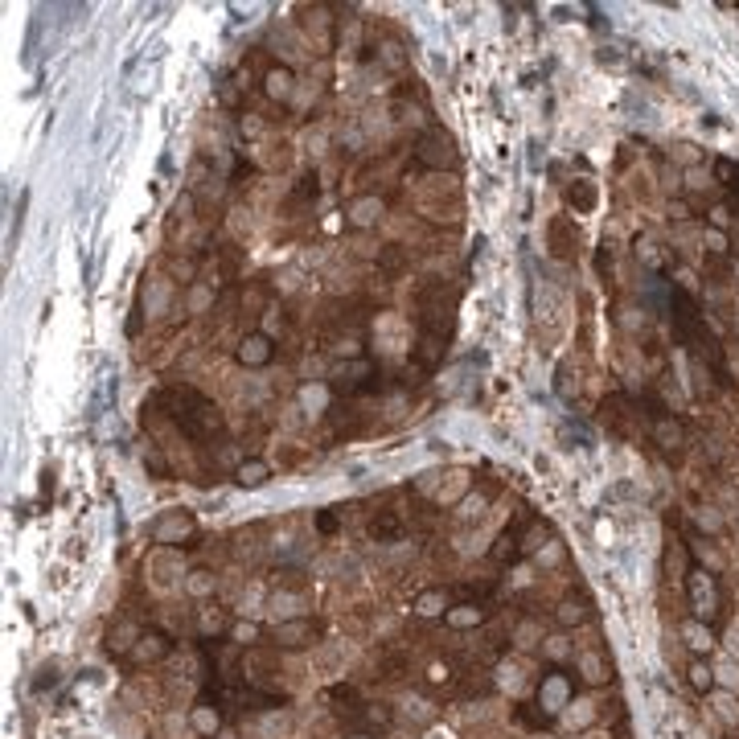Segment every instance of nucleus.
<instances>
[{
  "label": "nucleus",
  "mask_w": 739,
  "mask_h": 739,
  "mask_svg": "<svg viewBox=\"0 0 739 739\" xmlns=\"http://www.w3.org/2000/svg\"><path fill=\"white\" fill-rule=\"evenodd\" d=\"M173 534H189V518H185V513H173V518H164V522L156 526V542H169Z\"/></svg>",
  "instance_id": "ddd939ff"
},
{
  "label": "nucleus",
  "mask_w": 739,
  "mask_h": 739,
  "mask_svg": "<svg viewBox=\"0 0 739 739\" xmlns=\"http://www.w3.org/2000/svg\"><path fill=\"white\" fill-rule=\"evenodd\" d=\"M567 206H575L579 213H591L595 210V185L591 181H571L567 185Z\"/></svg>",
  "instance_id": "6e6552de"
},
{
  "label": "nucleus",
  "mask_w": 739,
  "mask_h": 739,
  "mask_svg": "<svg viewBox=\"0 0 739 739\" xmlns=\"http://www.w3.org/2000/svg\"><path fill=\"white\" fill-rule=\"evenodd\" d=\"M690 682H694V690H710V686H715L710 665H706V661H690Z\"/></svg>",
  "instance_id": "f3484780"
},
{
  "label": "nucleus",
  "mask_w": 739,
  "mask_h": 739,
  "mask_svg": "<svg viewBox=\"0 0 739 739\" xmlns=\"http://www.w3.org/2000/svg\"><path fill=\"white\" fill-rule=\"evenodd\" d=\"M234 637H238V640H251V637H255V624H238V628H234Z\"/></svg>",
  "instance_id": "393cba45"
},
{
  "label": "nucleus",
  "mask_w": 739,
  "mask_h": 739,
  "mask_svg": "<svg viewBox=\"0 0 739 739\" xmlns=\"http://www.w3.org/2000/svg\"><path fill=\"white\" fill-rule=\"evenodd\" d=\"M686 637H690V649H710V633H706L703 624H690Z\"/></svg>",
  "instance_id": "aec40b11"
},
{
  "label": "nucleus",
  "mask_w": 739,
  "mask_h": 739,
  "mask_svg": "<svg viewBox=\"0 0 739 739\" xmlns=\"http://www.w3.org/2000/svg\"><path fill=\"white\" fill-rule=\"evenodd\" d=\"M710 222H715V226H727V210H723V206H719V210H710Z\"/></svg>",
  "instance_id": "bb28decb"
},
{
  "label": "nucleus",
  "mask_w": 739,
  "mask_h": 739,
  "mask_svg": "<svg viewBox=\"0 0 739 739\" xmlns=\"http://www.w3.org/2000/svg\"><path fill=\"white\" fill-rule=\"evenodd\" d=\"M193 727L201 731V735H213V731H218V710H213V706H197V710H193Z\"/></svg>",
  "instance_id": "dca6fc26"
},
{
  "label": "nucleus",
  "mask_w": 739,
  "mask_h": 739,
  "mask_svg": "<svg viewBox=\"0 0 739 739\" xmlns=\"http://www.w3.org/2000/svg\"><path fill=\"white\" fill-rule=\"evenodd\" d=\"M690 604H694L698 616H715L719 595H715V579L706 571H690Z\"/></svg>",
  "instance_id": "7ed1b4c3"
},
{
  "label": "nucleus",
  "mask_w": 739,
  "mask_h": 739,
  "mask_svg": "<svg viewBox=\"0 0 739 739\" xmlns=\"http://www.w3.org/2000/svg\"><path fill=\"white\" fill-rule=\"evenodd\" d=\"M267 481V464L263 460H246V464H238V485H263Z\"/></svg>",
  "instance_id": "f8f14e48"
},
{
  "label": "nucleus",
  "mask_w": 739,
  "mask_h": 739,
  "mask_svg": "<svg viewBox=\"0 0 739 739\" xmlns=\"http://www.w3.org/2000/svg\"><path fill=\"white\" fill-rule=\"evenodd\" d=\"M542 698H555V710L567 703V686H563V678H546V682H542Z\"/></svg>",
  "instance_id": "6ab92c4d"
},
{
  "label": "nucleus",
  "mask_w": 739,
  "mask_h": 739,
  "mask_svg": "<svg viewBox=\"0 0 739 739\" xmlns=\"http://www.w3.org/2000/svg\"><path fill=\"white\" fill-rule=\"evenodd\" d=\"M558 616H563V620H575V624H579V620H583V604H575V600H571V604H563V612H558Z\"/></svg>",
  "instance_id": "5701e85b"
},
{
  "label": "nucleus",
  "mask_w": 739,
  "mask_h": 739,
  "mask_svg": "<svg viewBox=\"0 0 739 739\" xmlns=\"http://www.w3.org/2000/svg\"><path fill=\"white\" fill-rule=\"evenodd\" d=\"M316 526H321V530H337V518H333V513H321V518H316Z\"/></svg>",
  "instance_id": "a878e982"
},
{
  "label": "nucleus",
  "mask_w": 739,
  "mask_h": 739,
  "mask_svg": "<svg viewBox=\"0 0 739 739\" xmlns=\"http://www.w3.org/2000/svg\"><path fill=\"white\" fill-rule=\"evenodd\" d=\"M456 152H452V136L448 131H440V128H431L423 136V144H419V161L423 164H443V161H452Z\"/></svg>",
  "instance_id": "39448f33"
},
{
  "label": "nucleus",
  "mask_w": 739,
  "mask_h": 739,
  "mask_svg": "<svg viewBox=\"0 0 739 739\" xmlns=\"http://www.w3.org/2000/svg\"><path fill=\"white\" fill-rule=\"evenodd\" d=\"M653 423H657V440L665 443V448H678V443H682V427H678V423H670L665 415H657Z\"/></svg>",
  "instance_id": "2eb2a0df"
},
{
  "label": "nucleus",
  "mask_w": 739,
  "mask_h": 739,
  "mask_svg": "<svg viewBox=\"0 0 739 739\" xmlns=\"http://www.w3.org/2000/svg\"><path fill=\"white\" fill-rule=\"evenodd\" d=\"M706 267H710V283H727L731 267H727V259H723V251H710V255H706Z\"/></svg>",
  "instance_id": "a211bd4d"
},
{
  "label": "nucleus",
  "mask_w": 739,
  "mask_h": 739,
  "mask_svg": "<svg viewBox=\"0 0 739 739\" xmlns=\"http://www.w3.org/2000/svg\"><path fill=\"white\" fill-rule=\"evenodd\" d=\"M267 95L288 99L292 95V74H288V70H267Z\"/></svg>",
  "instance_id": "9b49d317"
},
{
  "label": "nucleus",
  "mask_w": 739,
  "mask_h": 739,
  "mask_svg": "<svg viewBox=\"0 0 739 739\" xmlns=\"http://www.w3.org/2000/svg\"><path fill=\"white\" fill-rule=\"evenodd\" d=\"M443 608H448V595H443V591H427V595H419L415 612H419V616H440Z\"/></svg>",
  "instance_id": "4468645a"
},
{
  "label": "nucleus",
  "mask_w": 739,
  "mask_h": 739,
  "mask_svg": "<svg viewBox=\"0 0 739 739\" xmlns=\"http://www.w3.org/2000/svg\"><path fill=\"white\" fill-rule=\"evenodd\" d=\"M546 243H551V255H555V259H575V255H579V230H575L571 218H551Z\"/></svg>",
  "instance_id": "f03ea898"
},
{
  "label": "nucleus",
  "mask_w": 739,
  "mask_h": 739,
  "mask_svg": "<svg viewBox=\"0 0 739 739\" xmlns=\"http://www.w3.org/2000/svg\"><path fill=\"white\" fill-rule=\"evenodd\" d=\"M370 538H374V542H398V538H403V518L391 513V509H386V513H378L374 522H370Z\"/></svg>",
  "instance_id": "0eeeda50"
},
{
  "label": "nucleus",
  "mask_w": 739,
  "mask_h": 739,
  "mask_svg": "<svg viewBox=\"0 0 739 739\" xmlns=\"http://www.w3.org/2000/svg\"><path fill=\"white\" fill-rule=\"evenodd\" d=\"M583 670H588V673H583L588 682H600V678H604V670H600V657H595V653L583 657Z\"/></svg>",
  "instance_id": "4be33fe9"
},
{
  "label": "nucleus",
  "mask_w": 739,
  "mask_h": 739,
  "mask_svg": "<svg viewBox=\"0 0 739 739\" xmlns=\"http://www.w3.org/2000/svg\"><path fill=\"white\" fill-rule=\"evenodd\" d=\"M173 398V415H177V423H181V431L189 436V440H206V436H213L218 427H222V419H218V407H213L210 398H201L197 391H173L169 394Z\"/></svg>",
  "instance_id": "f257e3e1"
},
{
  "label": "nucleus",
  "mask_w": 739,
  "mask_h": 739,
  "mask_svg": "<svg viewBox=\"0 0 739 739\" xmlns=\"http://www.w3.org/2000/svg\"><path fill=\"white\" fill-rule=\"evenodd\" d=\"M604 423L616 431V436H628V403H624L620 394H612L604 403Z\"/></svg>",
  "instance_id": "1a4fd4ad"
},
{
  "label": "nucleus",
  "mask_w": 739,
  "mask_h": 739,
  "mask_svg": "<svg viewBox=\"0 0 739 739\" xmlns=\"http://www.w3.org/2000/svg\"><path fill=\"white\" fill-rule=\"evenodd\" d=\"M349 739H366V735H349Z\"/></svg>",
  "instance_id": "cd10ccee"
},
{
  "label": "nucleus",
  "mask_w": 739,
  "mask_h": 739,
  "mask_svg": "<svg viewBox=\"0 0 739 739\" xmlns=\"http://www.w3.org/2000/svg\"><path fill=\"white\" fill-rule=\"evenodd\" d=\"M312 637H316V628L308 620H279L276 624V645H283V649H300Z\"/></svg>",
  "instance_id": "423d86ee"
},
{
  "label": "nucleus",
  "mask_w": 739,
  "mask_h": 739,
  "mask_svg": "<svg viewBox=\"0 0 739 739\" xmlns=\"http://www.w3.org/2000/svg\"><path fill=\"white\" fill-rule=\"evenodd\" d=\"M173 653V640L164 637V633H140V640H136V649H131V661L136 665H148V661H161V657Z\"/></svg>",
  "instance_id": "20e7f679"
},
{
  "label": "nucleus",
  "mask_w": 739,
  "mask_h": 739,
  "mask_svg": "<svg viewBox=\"0 0 739 739\" xmlns=\"http://www.w3.org/2000/svg\"><path fill=\"white\" fill-rule=\"evenodd\" d=\"M267 358H271V345H267V337H246V341H243V361H251V366H263Z\"/></svg>",
  "instance_id": "9d476101"
},
{
  "label": "nucleus",
  "mask_w": 739,
  "mask_h": 739,
  "mask_svg": "<svg viewBox=\"0 0 739 739\" xmlns=\"http://www.w3.org/2000/svg\"><path fill=\"white\" fill-rule=\"evenodd\" d=\"M374 210H378L374 201H361V206H358V213H353V218H358V222H370V218H374Z\"/></svg>",
  "instance_id": "b1692460"
},
{
  "label": "nucleus",
  "mask_w": 739,
  "mask_h": 739,
  "mask_svg": "<svg viewBox=\"0 0 739 739\" xmlns=\"http://www.w3.org/2000/svg\"><path fill=\"white\" fill-rule=\"evenodd\" d=\"M382 267H386V271H391V276H398V271H403V251H386V255H382Z\"/></svg>",
  "instance_id": "412c9836"
}]
</instances>
